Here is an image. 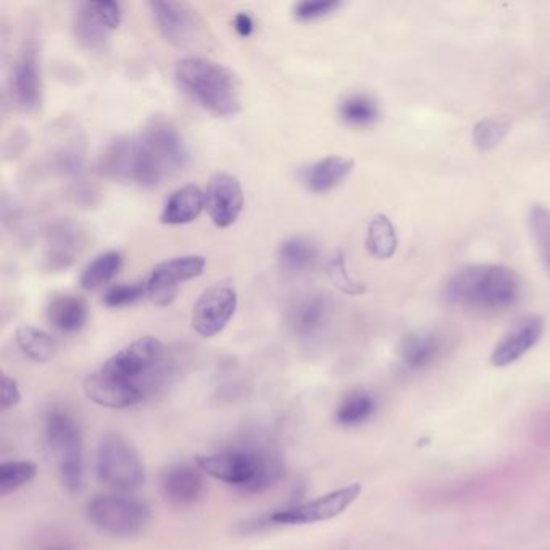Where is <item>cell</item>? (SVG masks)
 Instances as JSON below:
<instances>
[{"instance_id":"obj_35","label":"cell","mask_w":550,"mask_h":550,"mask_svg":"<svg viewBox=\"0 0 550 550\" xmlns=\"http://www.w3.org/2000/svg\"><path fill=\"white\" fill-rule=\"evenodd\" d=\"M144 296H147L146 281L144 283L115 284L105 292L104 302L110 309H121V307L136 304Z\"/></svg>"},{"instance_id":"obj_31","label":"cell","mask_w":550,"mask_h":550,"mask_svg":"<svg viewBox=\"0 0 550 550\" xmlns=\"http://www.w3.org/2000/svg\"><path fill=\"white\" fill-rule=\"evenodd\" d=\"M38 475V465L31 460H10L0 465V496L5 497L26 484Z\"/></svg>"},{"instance_id":"obj_2","label":"cell","mask_w":550,"mask_h":550,"mask_svg":"<svg viewBox=\"0 0 550 550\" xmlns=\"http://www.w3.org/2000/svg\"><path fill=\"white\" fill-rule=\"evenodd\" d=\"M523 283L517 271L497 263H475L455 271L442 288L446 304L478 313H500L520 302Z\"/></svg>"},{"instance_id":"obj_4","label":"cell","mask_w":550,"mask_h":550,"mask_svg":"<svg viewBox=\"0 0 550 550\" xmlns=\"http://www.w3.org/2000/svg\"><path fill=\"white\" fill-rule=\"evenodd\" d=\"M196 465L205 475L249 494L273 488L284 475L283 462L270 450H228L197 455Z\"/></svg>"},{"instance_id":"obj_37","label":"cell","mask_w":550,"mask_h":550,"mask_svg":"<svg viewBox=\"0 0 550 550\" xmlns=\"http://www.w3.org/2000/svg\"><path fill=\"white\" fill-rule=\"evenodd\" d=\"M81 167H83V155L80 150H76V147L63 149L57 155V168L65 175H76Z\"/></svg>"},{"instance_id":"obj_28","label":"cell","mask_w":550,"mask_h":550,"mask_svg":"<svg viewBox=\"0 0 550 550\" xmlns=\"http://www.w3.org/2000/svg\"><path fill=\"white\" fill-rule=\"evenodd\" d=\"M397 239L396 228L386 215H376L368 223L367 246L368 254L378 260L391 259L396 254Z\"/></svg>"},{"instance_id":"obj_33","label":"cell","mask_w":550,"mask_h":550,"mask_svg":"<svg viewBox=\"0 0 550 550\" xmlns=\"http://www.w3.org/2000/svg\"><path fill=\"white\" fill-rule=\"evenodd\" d=\"M510 126L512 123L509 118L505 117H489L478 121L473 128V141H475L476 147L483 152L496 149L497 146H500V142L507 138Z\"/></svg>"},{"instance_id":"obj_32","label":"cell","mask_w":550,"mask_h":550,"mask_svg":"<svg viewBox=\"0 0 550 550\" xmlns=\"http://www.w3.org/2000/svg\"><path fill=\"white\" fill-rule=\"evenodd\" d=\"M373 412H375V399L368 392H350L339 404L336 420L344 426L360 425L368 420Z\"/></svg>"},{"instance_id":"obj_19","label":"cell","mask_w":550,"mask_h":550,"mask_svg":"<svg viewBox=\"0 0 550 550\" xmlns=\"http://www.w3.org/2000/svg\"><path fill=\"white\" fill-rule=\"evenodd\" d=\"M46 318L49 325L60 333L75 334L88 323V304L75 294H54L47 300Z\"/></svg>"},{"instance_id":"obj_40","label":"cell","mask_w":550,"mask_h":550,"mask_svg":"<svg viewBox=\"0 0 550 550\" xmlns=\"http://www.w3.org/2000/svg\"><path fill=\"white\" fill-rule=\"evenodd\" d=\"M49 550H70V549H65V547H52V549H49Z\"/></svg>"},{"instance_id":"obj_20","label":"cell","mask_w":550,"mask_h":550,"mask_svg":"<svg viewBox=\"0 0 550 550\" xmlns=\"http://www.w3.org/2000/svg\"><path fill=\"white\" fill-rule=\"evenodd\" d=\"M165 499L178 507L196 504L204 494V478L200 471L189 465H176L165 471L162 478Z\"/></svg>"},{"instance_id":"obj_30","label":"cell","mask_w":550,"mask_h":550,"mask_svg":"<svg viewBox=\"0 0 550 550\" xmlns=\"http://www.w3.org/2000/svg\"><path fill=\"white\" fill-rule=\"evenodd\" d=\"M528 226L531 238L538 250L542 267L550 275V207L549 205L534 204L528 213Z\"/></svg>"},{"instance_id":"obj_29","label":"cell","mask_w":550,"mask_h":550,"mask_svg":"<svg viewBox=\"0 0 550 550\" xmlns=\"http://www.w3.org/2000/svg\"><path fill=\"white\" fill-rule=\"evenodd\" d=\"M121 267H123V255L117 250L97 255L96 259L92 260L81 273V288L86 291L102 288L120 273Z\"/></svg>"},{"instance_id":"obj_17","label":"cell","mask_w":550,"mask_h":550,"mask_svg":"<svg viewBox=\"0 0 550 550\" xmlns=\"http://www.w3.org/2000/svg\"><path fill=\"white\" fill-rule=\"evenodd\" d=\"M144 141L152 147L157 157L167 168L168 175L183 170L188 163V149L184 146L180 131L167 120L150 121L141 133Z\"/></svg>"},{"instance_id":"obj_15","label":"cell","mask_w":550,"mask_h":550,"mask_svg":"<svg viewBox=\"0 0 550 550\" xmlns=\"http://www.w3.org/2000/svg\"><path fill=\"white\" fill-rule=\"evenodd\" d=\"M205 207L218 228H230L244 209V191L236 176L220 171L210 178Z\"/></svg>"},{"instance_id":"obj_39","label":"cell","mask_w":550,"mask_h":550,"mask_svg":"<svg viewBox=\"0 0 550 550\" xmlns=\"http://www.w3.org/2000/svg\"><path fill=\"white\" fill-rule=\"evenodd\" d=\"M234 30L241 38H249L252 31H254V20H252L249 13H238L234 17Z\"/></svg>"},{"instance_id":"obj_18","label":"cell","mask_w":550,"mask_h":550,"mask_svg":"<svg viewBox=\"0 0 550 550\" xmlns=\"http://www.w3.org/2000/svg\"><path fill=\"white\" fill-rule=\"evenodd\" d=\"M331 312H333V305L330 297L325 294H310L302 297L289 310V328L299 338H315L330 323Z\"/></svg>"},{"instance_id":"obj_7","label":"cell","mask_w":550,"mask_h":550,"mask_svg":"<svg viewBox=\"0 0 550 550\" xmlns=\"http://www.w3.org/2000/svg\"><path fill=\"white\" fill-rule=\"evenodd\" d=\"M96 473L100 483L121 492L134 491L146 480L141 455L120 434H107L100 441Z\"/></svg>"},{"instance_id":"obj_9","label":"cell","mask_w":550,"mask_h":550,"mask_svg":"<svg viewBox=\"0 0 550 550\" xmlns=\"http://www.w3.org/2000/svg\"><path fill=\"white\" fill-rule=\"evenodd\" d=\"M149 7L157 28L171 46L186 52L209 46L207 25L189 5L180 2H150Z\"/></svg>"},{"instance_id":"obj_27","label":"cell","mask_w":550,"mask_h":550,"mask_svg":"<svg viewBox=\"0 0 550 550\" xmlns=\"http://www.w3.org/2000/svg\"><path fill=\"white\" fill-rule=\"evenodd\" d=\"M18 347L28 359L38 363H49L57 355V342L46 331L39 330L36 326L23 325L15 333Z\"/></svg>"},{"instance_id":"obj_6","label":"cell","mask_w":550,"mask_h":550,"mask_svg":"<svg viewBox=\"0 0 550 550\" xmlns=\"http://www.w3.org/2000/svg\"><path fill=\"white\" fill-rule=\"evenodd\" d=\"M46 439L59 459L60 481L70 494L83 489V438L76 421L63 410L55 409L46 418Z\"/></svg>"},{"instance_id":"obj_3","label":"cell","mask_w":550,"mask_h":550,"mask_svg":"<svg viewBox=\"0 0 550 550\" xmlns=\"http://www.w3.org/2000/svg\"><path fill=\"white\" fill-rule=\"evenodd\" d=\"M175 80L183 94L215 117H234L241 112V81L223 63L188 57L176 65Z\"/></svg>"},{"instance_id":"obj_11","label":"cell","mask_w":550,"mask_h":550,"mask_svg":"<svg viewBox=\"0 0 550 550\" xmlns=\"http://www.w3.org/2000/svg\"><path fill=\"white\" fill-rule=\"evenodd\" d=\"M360 494H362V484H349L346 488L336 489L330 494L297 505L292 509L275 512L271 515L270 521L276 525L300 526L333 520L346 512L350 505L359 499Z\"/></svg>"},{"instance_id":"obj_8","label":"cell","mask_w":550,"mask_h":550,"mask_svg":"<svg viewBox=\"0 0 550 550\" xmlns=\"http://www.w3.org/2000/svg\"><path fill=\"white\" fill-rule=\"evenodd\" d=\"M86 517L100 533L113 538H131L146 528L150 510L133 497L99 496L89 502Z\"/></svg>"},{"instance_id":"obj_1","label":"cell","mask_w":550,"mask_h":550,"mask_svg":"<svg viewBox=\"0 0 550 550\" xmlns=\"http://www.w3.org/2000/svg\"><path fill=\"white\" fill-rule=\"evenodd\" d=\"M167 347L152 336L136 339L84 378L88 399L107 409H128L159 388L168 373Z\"/></svg>"},{"instance_id":"obj_26","label":"cell","mask_w":550,"mask_h":550,"mask_svg":"<svg viewBox=\"0 0 550 550\" xmlns=\"http://www.w3.org/2000/svg\"><path fill=\"white\" fill-rule=\"evenodd\" d=\"M338 115L344 125L352 128H370L380 120V105L368 94L355 92L339 102Z\"/></svg>"},{"instance_id":"obj_22","label":"cell","mask_w":550,"mask_h":550,"mask_svg":"<svg viewBox=\"0 0 550 550\" xmlns=\"http://www.w3.org/2000/svg\"><path fill=\"white\" fill-rule=\"evenodd\" d=\"M352 170H354V160L341 155H330L318 160L305 170V186L315 194H326L344 183Z\"/></svg>"},{"instance_id":"obj_36","label":"cell","mask_w":550,"mask_h":550,"mask_svg":"<svg viewBox=\"0 0 550 550\" xmlns=\"http://www.w3.org/2000/svg\"><path fill=\"white\" fill-rule=\"evenodd\" d=\"M339 0H305L294 7V15L300 21H315L328 17L341 7Z\"/></svg>"},{"instance_id":"obj_41","label":"cell","mask_w":550,"mask_h":550,"mask_svg":"<svg viewBox=\"0 0 550 550\" xmlns=\"http://www.w3.org/2000/svg\"><path fill=\"white\" fill-rule=\"evenodd\" d=\"M549 107H550V99H549Z\"/></svg>"},{"instance_id":"obj_23","label":"cell","mask_w":550,"mask_h":550,"mask_svg":"<svg viewBox=\"0 0 550 550\" xmlns=\"http://www.w3.org/2000/svg\"><path fill=\"white\" fill-rule=\"evenodd\" d=\"M205 207V194L196 184L176 189L163 207L160 221L163 225H188L199 218Z\"/></svg>"},{"instance_id":"obj_13","label":"cell","mask_w":550,"mask_h":550,"mask_svg":"<svg viewBox=\"0 0 550 550\" xmlns=\"http://www.w3.org/2000/svg\"><path fill=\"white\" fill-rule=\"evenodd\" d=\"M238 309V292L230 284H215L202 292L192 310V328L202 338H215L225 330Z\"/></svg>"},{"instance_id":"obj_24","label":"cell","mask_w":550,"mask_h":550,"mask_svg":"<svg viewBox=\"0 0 550 550\" xmlns=\"http://www.w3.org/2000/svg\"><path fill=\"white\" fill-rule=\"evenodd\" d=\"M444 341L431 331L410 333L400 342V359L410 370H423L441 357Z\"/></svg>"},{"instance_id":"obj_12","label":"cell","mask_w":550,"mask_h":550,"mask_svg":"<svg viewBox=\"0 0 550 550\" xmlns=\"http://www.w3.org/2000/svg\"><path fill=\"white\" fill-rule=\"evenodd\" d=\"M205 263L202 255L194 254L157 263L147 276V296L154 304L167 307L175 300L180 284L204 273Z\"/></svg>"},{"instance_id":"obj_5","label":"cell","mask_w":550,"mask_h":550,"mask_svg":"<svg viewBox=\"0 0 550 550\" xmlns=\"http://www.w3.org/2000/svg\"><path fill=\"white\" fill-rule=\"evenodd\" d=\"M100 176L121 183L155 186L168 175L167 168L141 134L136 138H120L105 147L96 163Z\"/></svg>"},{"instance_id":"obj_25","label":"cell","mask_w":550,"mask_h":550,"mask_svg":"<svg viewBox=\"0 0 550 550\" xmlns=\"http://www.w3.org/2000/svg\"><path fill=\"white\" fill-rule=\"evenodd\" d=\"M278 260L281 268L291 275H302L312 270L318 260V247L305 236H292L281 242L278 249Z\"/></svg>"},{"instance_id":"obj_34","label":"cell","mask_w":550,"mask_h":550,"mask_svg":"<svg viewBox=\"0 0 550 550\" xmlns=\"http://www.w3.org/2000/svg\"><path fill=\"white\" fill-rule=\"evenodd\" d=\"M328 278H330L331 283L339 289V291L344 292V294H349V296H360V294H365L367 288L363 286L359 281H355L352 276L349 275L346 267V259L342 252L334 255L333 259L328 263Z\"/></svg>"},{"instance_id":"obj_38","label":"cell","mask_w":550,"mask_h":550,"mask_svg":"<svg viewBox=\"0 0 550 550\" xmlns=\"http://www.w3.org/2000/svg\"><path fill=\"white\" fill-rule=\"evenodd\" d=\"M21 402V391L18 388L17 381L10 378L9 375H2V396H0V405L2 409L9 410L17 407Z\"/></svg>"},{"instance_id":"obj_10","label":"cell","mask_w":550,"mask_h":550,"mask_svg":"<svg viewBox=\"0 0 550 550\" xmlns=\"http://www.w3.org/2000/svg\"><path fill=\"white\" fill-rule=\"evenodd\" d=\"M123 20V5L113 0L83 2L73 15V31L76 41L91 52H102L107 47L110 34L118 30Z\"/></svg>"},{"instance_id":"obj_16","label":"cell","mask_w":550,"mask_h":550,"mask_svg":"<svg viewBox=\"0 0 550 550\" xmlns=\"http://www.w3.org/2000/svg\"><path fill=\"white\" fill-rule=\"evenodd\" d=\"M41 68H39L38 47L34 41L26 42L20 55L13 63L10 76V94L21 110L31 112L41 104Z\"/></svg>"},{"instance_id":"obj_14","label":"cell","mask_w":550,"mask_h":550,"mask_svg":"<svg viewBox=\"0 0 550 550\" xmlns=\"http://www.w3.org/2000/svg\"><path fill=\"white\" fill-rule=\"evenodd\" d=\"M544 331H546V320L538 313H530L518 318L492 350V365L504 368L518 362L541 341Z\"/></svg>"},{"instance_id":"obj_21","label":"cell","mask_w":550,"mask_h":550,"mask_svg":"<svg viewBox=\"0 0 550 550\" xmlns=\"http://www.w3.org/2000/svg\"><path fill=\"white\" fill-rule=\"evenodd\" d=\"M83 247V231L73 223H57L52 226L47 244L46 263L49 270H63L75 262Z\"/></svg>"}]
</instances>
